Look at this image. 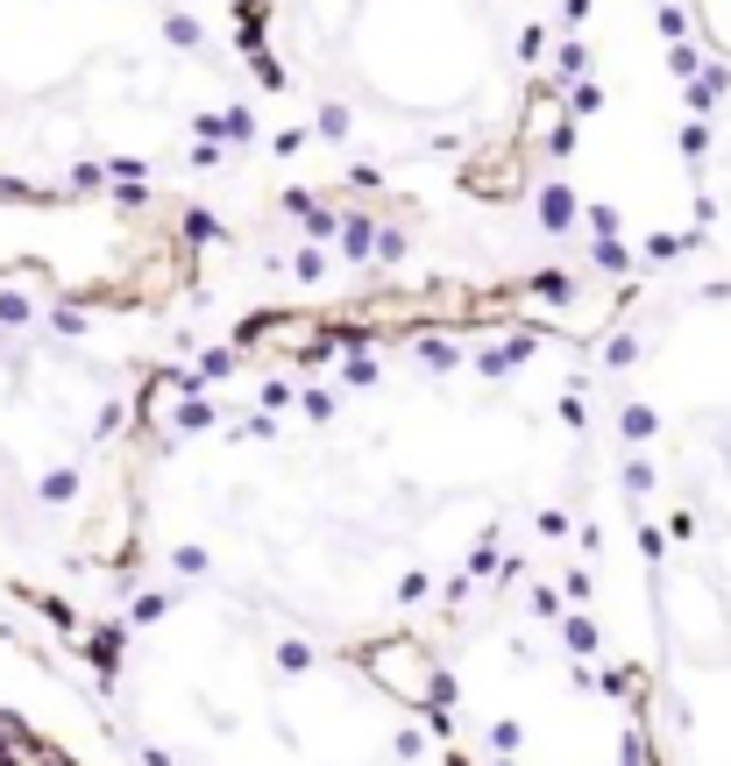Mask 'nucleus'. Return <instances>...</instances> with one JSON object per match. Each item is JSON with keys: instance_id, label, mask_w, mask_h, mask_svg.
Returning <instances> with one entry per match:
<instances>
[{"instance_id": "obj_1", "label": "nucleus", "mask_w": 731, "mask_h": 766, "mask_svg": "<svg viewBox=\"0 0 731 766\" xmlns=\"http://www.w3.org/2000/svg\"><path fill=\"white\" fill-rule=\"evenodd\" d=\"M355 660H363V667L377 674V682L391 688L398 702H426V682H434V653H426V639L398 632V639H377V645H363Z\"/></svg>"}, {"instance_id": "obj_3", "label": "nucleus", "mask_w": 731, "mask_h": 766, "mask_svg": "<svg viewBox=\"0 0 731 766\" xmlns=\"http://www.w3.org/2000/svg\"><path fill=\"white\" fill-rule=\"evenodd\" d=\"M122 639H128V632H122V625H100V632H93V639H85V645H93V660H100V667H107V674H114V667H122Z\"/></svg>"}, {"instance_id": "obj_5", "label": "nucleus", "mask_w": 731, "mask_h": 766, "mask_svg": "<svg viewBox=\"0 0 731 766\" xmlns=\"http://www.w3.org/2000/svg\"><path fill=\"white\" fill-rule=\"evenodd\" d=\"M561 639H569V653H583V660L596 653V625L590 618H569V625H561Z\"/></svg>"}, {"instance_id": "obj_13", "label": "nucleus", "mask_w": 731, "mask_h": 766, "mask_svg": "<svg viewBox=\"0 0 731 766\" xmlns=\"http://www.w3.org/2000/svg\"><path fill=\"white\" fill-rule=\"evenodd\" d=\"M447 766H469V759H447Z\"/></svg>"}, {"instance_id": "obj_11", "label": "nucleus", "mask_w": 731, "mask_h": 766, "mask_svg": "<svg viewBox=\"0 0 731 766\" xmlns=\"http://www.w3.org/2000/svg\"><path fill=\"white\" fill-rule=\"evenodd\" d=\"M569 533V511H540V539H561Z\"/></svg>"}, {"instance_id": "obj_8", "label": "nucleus", "mask_w": 731, "mask_h": 766, "mask_svg": "<svg viewBox=\"0 0 731 766\" xmlns=\"http://www.w3.org/2000/svg\"><path fill=\"white\" fill-rule=\"evenodd\" d=\"M518 739H526V731H518L512 717H498V724H490V745H498V753H518Z\"/></svg>"}, {"instance_id": "obj_2", "label": "nucleus", "mask_w": 731, "mask_h": 766, "mask_svg": "<svg viewBox=\"0 0 731 766\" xmlns=\"http://www.w3.org/2000/svg\"><path fill=\"white\" fill-rule=\"evenodd\" d=\"M618 433H625L632 447H647L653 433H661V412H653V404H625V412H618Z\"/></svg>"}, {"instance_id": "obj_12", "label": "nucleus", "mask_w": 731, "mask_h": 766, "mask_svg": "<svg viewBox=\"0 0 731 766\" xmlns=\"http://www.w3.org/2000/svg\"><path fill=\"white\" fill-rule=\"evenodd\" d=\"M426 590H434V575H406V582H398V596H406V604H420Z\"/></svg>"}, {"instance_id": "obj_10", "label": "nucleus", "mask_w": 731, "mask_h": 766, "mask_svg": "<svg viewBox=\"0 0 731 766\" xmlns=\"http://www.w3.org/2000/svg\"><path fill=\"white\" fill-rule=\"evenodd\" d=\"M178 575H206V553L199 547H178Z\"/></svg>"}, {"instance_id": "obj_7", "label": "nucleus", "mask_w": 731, "mask_h": 766, "mask_svg": "<svg viewBox=\"0 0 731 766\" xmlns=\"http://www.w3.org/2000/svg\"><path fill=\"white\" fill-rule=\"evenodd\" d=\"M71 490H79V476H71V469H50V476H43V498H57V504H65Z\"/></svg>"}, {"instance_id": "obj_6", "label": "nucleus", "mask_w": 731, "mask_h": 766, "mask_svg": "<svg viewBox=\"0 0 731 766\" xmlns=\"http://www.w3.org/2000/svg\"><path fill=\"white\" fill-rule=\"evenodd\" d=\"M163 604H171V596L149 590V596H136V604H128V618H136V625H157V618H163Z\"/></svg>"}, {"instance_id": "obj_9", "label": "nucleus", "mask_w": 731, "mask_h": 766, "mask_svg": "<svg viewBox=\"0 0 731 766\" xmlns=\"http://www.w3.org/2000/svg\"><path fill=\"white\" fill-rule=\"evenodd\" d=\"M277 660H285V667H292V674H306V667H312V645H298V639H285V645H277Z\"/></svg>"}, {"instance_id": "obj_4", "label": "nucleus", "mask_w": 731, "mask_h": 766, "mask_svg": "<svg viewBox=\"0 0 731 766\" xmlns=\"http://www.w3.org/2000/svg\"><path fill=\"white\" fill-rule=\"evenodd\" d=\"M618 483H625V498H647V490H653V461H647V455H632V461L618 469Z\"/></svg>"}]
</instances>
